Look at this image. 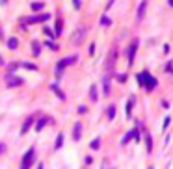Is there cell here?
I'll return each mask as SVG.
<instances>
[{"instance_id": "6da1fadb", "label": "cell", "mask_w": 173, "mask_h": 169, "mask_svg": "<svg viewBox=\"0 0 173 169\" xmlns=\"http://www.w3.org/2000/svg\"><path fill=\"white\" fill-rule=\"evenodd\" d=\"M34 160H36V149L30 147V149L26 151V154L23 156V160H20V167H30L32 164H34Z\"/></svg>"}, {"instance_id": "7a4b0ae2", "label": "cell", "mask_w": 173, "mask_h": 169, "mask_svg": "<svg viewBox=\"0 0 173 169\" xmlns=\"http://www.w3.org/2000/svg\"><path fill=\"white\" fill-rule=\"evenodd\" d=\"M86 32H88V28H86V26H78L77 30H74V35L71 37V43L73 45H80L82 41H84V37H86Z\"/></svg>"}, {"instance_id": "3957f363", "label": "cell", "mask_w": 173, "mask_h": 169, "mask_svg": "<svg viewBox=\"0 0 173 169\" xmlns=\"http://www.w3.org/2000/svg\"><path fill=\"white\" fill-rule=\"evenodd\" d=\"M23 78L17 76V75H11V72H8L6 75V86L8 88H19V86H23Z\"/></svg>"}, {"instance_id": "277c9868", "label": "cell", "mask_w": 173, "mask_h": 169, "mask_svg": "<svg viewBox=\"0 0 173 169\" xmlns=\"http://www.w3.org/2000/svg\"><path fill=\"white\" fill-rule=\"evenodd\" d=\"M136 50H138V41L134 39L132 43H131V47H128V50H127V60H128V65H132V63H134V54H136Z\"/></svg>"}, {"instance_id": "5b68a950", "label": "cell", "mask_w": 173, "mask_h": 169, "mask_svg": "<svg viewBox=\"0 0 173 169\" xmlns=\"http://www.w3.org/2000/svg\"><path fill=\"white\" fill-rule=\"evenodd\" d=\"M145 11H147V0H142L140 6H138V11H136V20H138V23H140V20H143Z\"/></svg>"}, {"instance_id": "8992f818", "label": "cell", "mask_w": 173, "mask_h": 169, "mask_svg": "<svg viewBox=\"0 0 173 169\" xmlns=\"http://www.w3.org/2000/svg\"><path fill=\"white\" fill-rule=\"evenodd\" d=\"M156 84H158V82H156V78H155V76H151L149 72L145 71V88H147V89H155V88H156Z\"/></svg>"}, {"instance_id": "52a82bcc", "label": "cell", "mask_w": 173, "mask_h": 169, "mask_svg": "<svg viewBox=\"0 0 173 169\" xmlns=\"http://www.w3.org/2000/svg\"><path fill=\"white\" fill-rule=\"evenodd\" d=\"M47 19H50V15H36V17H26V23L32 24V23H45Z\"/></svg>"}, {"instance_id": "ba28073f", "label": "cell", "mask_w": 173, "mask_h": 169, "mask_svg": "<svg viewBox=\"0 0 173 169\" xmlns=\"http://www.w3.org/2000/svg\"><path fill=\"white\" fill-rule=\"evenodd\" d=\"M82 136V123H74V128H73V140L78 141Z\"/></svg>"}, {"instance_id": "9c48e42d", "label": "cell", "mask_w": 173, "mask_h": 169, "mask_svg": "<svg viewBox=\"0 0 173 169\" xmlns=\"http://www.w3.org/2000/svg\"><path fill=\"white\" fill-rule=\"evenodd\" d=\"M102 95H110V76H104L102 78Z\"/></svg>"}, {"instance_id": "30bf717a", "label": "cell", "mask_w": 173, "mask_h": 169, "mask_svg": "<svg viewBox=\"0 0 173 169\" xmlns=\"http://www.w3.org/2000/svg\"><path fill=\"white\" fill-rule=\"evenodd\" d=\"M32 123H34V117H26V121L23 123V128H20V134H26L28 130H30V126H32Z\"/></svg>"}, {"instance_id": "8fae6325", "label": "cell", "mask_w": 173, "mask_h": 169, "mask_svg": "<svg viewBox=\"0 0 173 169\" xmlns=\"http://www.w3.org/2000/svg\"><path fill=\"white\" fill-rule=\"evenodd\" d=\"M115 56H117V50H115V48H112L110 58H108V69H114V65H115Z\"/></svg>"}, {"instance_id": "7c38bea8", "label": "cell", "mask_w": 173, "mask_h": 169, "mask_svg": "<svg viewBox=\"0 0 173 169\" xmlns=\"http://www.w3.org/2000/svg\"><path fill=\"white\" fill-rule=\"evenodd\" d=\"M8 47L11 48V50H15V48L19 47V41H17V37H9V39H8Z\"/></svg>"}, {"instance_id": "4fadbf2b", "label": "cell", "mask_w": 173, "mask_h": 169, "mask_svg": "<svg viewBox=\"0 0 173 169\" xmlns=\"http://www.w3.org/2000/svg\"><path fill=\"white\" fill-rule=\"evenodd\" d=\"M131 140H134V132H132V130H131V132H127V134H125V138L121 140V145H127V143H128V141H131Z\"/></svg>"}, {"instance_id": "5bb4252c", "label": "cell", "mask_w": 173, "mask_h": 169, "mask_svg": "<svg viewBox=\"0 0 173 169\" xmlns=\"http://www.w3.org/2000/svg\"><path fill=\"white\" fill-rule=\"evenodd\" d=\"M136 80H138L140 86H143V88H145V71H143V72H140V75H136Z\"/></svg>"}, {"instance_id": "9a60e30c", "label": "cell", "mask_w": 173, "mask_h": 169, "mask_svg": "<svg viewBox=\"0 0 173 169\" xmlns=\"http://www.w3.org/2000/svg\"><path fill=\"white\" fill-rule=\"evenodd\" d=\"M90 99H91L93 102L99 99V95H97V88H95V86H91V88H90Z\"/></svg>"}, {"instance_id": "2e32d148", "label": "cell", "mask_w": 173, "mask_h": 169, "mask_svg": "<svg viewBox=\"0 0 173 169\" xmlns=\"http://www.w3.org/2000/svg\"><path fill=\"white\" fill-rule=\"evenodd\" d=\"M61 145H63V134H58V138H56V143H54V149H60Z\"/></svg>"}, {"instance_id": "e0dca14e", "label": "cell", "mask_w": 173, "mask_h": 169, "mask_svg": "<svg viewBox=\"0 0 173 169\" xmlns=\"http://www.w3.org/2000/svg\"><path fill=\"white\" fill-rule=\"evenodd\" d=\"M134 97H131V100H128V104H127V115L128 117H131V113H132V104H134Z\"/></svg>"}, {"instance_id": "ac0fdd59", "label": "cell", "mask_w": 173, "mask_h": 169, "mask_svg": "<svg viewBox=\"0 0 173 169\" xmlns=\"http://www.w3.org/2000/svg\"><path fill=\"white\" fill-rule=\"evenodd\" d=\"M50 88H52L54 91H56V95H58V97H60V99H65V95H63V91H61V89H58V86H56V84H52V86H50Z\"/></svg>"}, {"instance_id": "d6986e66", "label": "cell", "mask_w": 173, "mask_h": 169, "mask_svg": "<svg viewBox=\"0 0 173 169\" xmlns=\"http://www.w3.org/2000/svg\"><path fill=\"white\" fill-rule=\"evenodd\" d=\"M115 117V106L112 104V106H108V119H114Z\"/></svg>"}, {"instance_id": "ffe728a7", "label": "cell", "mask_w": 173, "mask_h": 169, "mask_svg": "<svg viewBox=\"0 0 173 169\" xmlns=\"http://www.w3.org/2000/svg\"><path fill=\"white\" fill-rule=\"evenodd\" d=\"M145 145H147V152L153 151V140H151L149 136H145Z\"/></svg>"}, {"instance_id": "44dd1931", "label": "cell", "mask_w": 173, "mask_h": 169, "mask_svg": "<svg viewBox=\"0 0 173 169\" xmlns=\"http://www.w3.org/2000/svg\"><path fill=\"white\" fill-rule=\"evenodd\" d=\"M90 147H91V149H95V151H97V149H99V147H101V140H99V138H95V140H93V141L90 143Z\"/></svg>"}, {"instance_id": "7402d4cb", "label": "cell", "mask_w": 173, "mask_h": 169, "mask_svg": "<svg viewBox=\"0 0 173 169\" xmlns=\"http://www.w3.org/2000/svg\"><path fill=\"white\" fill-rule=\"evenodd\" d=\"M45 124H47V119H39V123L36 124V130H37V132H41V130H43V126H45Z\"/></svg>"}, {"instance_id": "603a6c76", "label": "cell", "mask_w": 173, "mask_h": 169, "mask_svg": "<svg viewBox=\"0 0 173 169\" xmlns=\"http://www.w3.org/2000/svg\"><path fill=\"white\" fill-rule=\"evenodd\" d=\"M20 67H26L30 71H37V65H34V63H20Z\"/></svg>"}, {"instance_id": "cb8c5ba5", "label": "cell", "mask_w": 173, "mask_h": 169, "mask_svg": "<svg viewBox=\"0 0 173 169\" xmlns=\"http://www.w3.org/2000/svg\"><path fill=\"white\" fill-rule=\"evenodd\" d=\"M43 6H45L43 2H34L32 4V9H34V11H39V9H43Z\"/></svg>"}, {"instance_id": "d4e9b609", "label": "cell", "mask_w": 173, "mask_h": 169, "mask_svg": "<svg viewBox=\"0 0 173 169\" xmlns=\"http://www.w3.org/2000/svg\"><path fill=\"white\" fill-rule=\"evenodd\" d=\"M101 24H102V26H106V24H112L110 17H106V15H104V17H101Z\"/></svg>"}, {"instance_id": "484cf974", "label": "cell", "mask_w": 173, "mask_h": 169, "mask_svg": "<svg viewBox=\"0 0 173 169\" xmlns=\"http://www.w3.org/2000/svg\"><path fill=\"white\" fill-rule=\"evenodd\" d=\"M54 32H56V35L61 34V20H56V28H54Z\"/></svg>"}, {"instance_id": "4316f807", "label": "cell", "mask_w": 173, "mask_h": 169, "mask_svg": "<svg viewBox=\"0 0 173 169\" xmlns=\"http://www.w3.org/2000/svg\"><path fill=\"white\" fill-rule=\"evenodd\" d=\"M47 47H49L50 50H58V48H60V47H58L56 43H52V41H47Z\"/></svg>"}, {"instance_id": "83f0119b", "label": "cell", "mask_w": 173, "mask_h": 169, "mask_svg": "<svg viewBox=\"0 0 173 169\" xmlns=\"http://www.w3.org/2000/svg\"><path fill=\"white\" fill-rule=\"evenodd\" d=\"M32 47H34V54L39 56V43H37V41H34V43H32Z\"/></svg>"}, {"instance_id": "f1b7e54d", "label": "cell", "mask_w": 173, "mask_h": 169, "mask_svg": "<svg viewBox=\"0 0 173 169\" xmlns=\"http://www.w3.org/2000/svg\"><path fill=\"white\" fill-rule=\"evenodd\" d=\"M117 82L125 84V82H127V75H117Z\"/></svg>"}, {"instance_id": "f546056e", "label": "cell", "mask_w": 173, "mask_h": 169, "mask_svg": "<svg viewBox=\"0 0 173 169\" xmlns=\"http://www.w3.org/2000/svg\"><path fill=\"white\" fill-rule=\"evenodd\" d=\"M132 132H134V140H136V141H140V136H142V134H140V130H138V128H134Z\"/></svg>"}, {"instance_id": "4dcf8cb0", "label": "cell", "mask_w": 173, "mask_h": 169, "mask_svg": "<svg viewBox=\"0 0 173 169\" xmlns=\"http://www.w3.org/2000/svg\"><path fill=\"white\" fill-rule=\"evenodd\" d=\"M45 34H47L49 37H56V34H52V30H50V28H45Z\"/></svg>"}, {"instance_id": "1f68e13d", "label": "cell", "mask_w": 173, "mask_h": 169, "mask_svg": "<svg viewBox=\"0 0 173 169\" xmlns=\"http://www.w3.org/2000/svg\"><path fill=\"white\" fill-rule=\"evenodd\" d=\"M169 123H171V119H169V115H168V117L164 119V124H162V126H164V128H168V126H169Z\"/></svg>"}, {"instance_id": "d6a6232c", "label": "cell", "mask_w": 173, "mask_h": 169, "mask_svg": "<svg viewBox=\"0 0 173 169\" xmlns=\"http://www.w3.org/2000/svg\"><path fill=\"white\" fill-rule=\"evenodd\" d=\"M73 2H74V8H77V9L82 6V4H80V0H73Z\"/></svg>"}, {"instance_id": "836d02e7", "label": "cell", "mask_w": 173, "mask_h": 169, "mask_svg": "<svg viewBox=\"0 0 173 169\" xmlns=\"http://www.w3.org/2000/svg\"><path fill=\"white\" fill-rule=\"evenodd\" d=\"M93 52H95V43L90 45V54H93Z\"/></svg>"}, {"instance_id": "e575fe53", "label": "cell", "mask_w": 173, "mask_h": 169, "mask_svg": "<svg viewBox=\"0 0 173 169\" xmlns=\"http://www.w3.org/2000/svg\"><path fill=\"white\" fill-rule=\"evenodd\" d=\"M4 151H6V145H4V143H0V154H2Z\"/></svg>"}, {"instance_id": "d590c367", "label": "cell", "mask_w": 173, "mask_h": 169, "mask_svg": "<svg viewBox=\"0 0 173 169\" xmlns=\"http://www.w3.org/2000/svg\"><path fill=\"white\" fill-rule=\"evenodd\" d=\"M112 4H114V0H110V2L106 4V9H110V8H112Z\"/></svg>"}, {"instance_id": "8d00e7d4", "label": "cell", "mask_w": 173, "mask_h": 169, "mask_svg": "<svg viewBox=\"0 0 173 169\" xmlns=\"http://www.w3.org/2000/svg\"><path fill=\"white\" fill-rule=\"evenodd\" d=\"M168 4H169V6H171V8H173V0H168Z\"/></svg>"}, {"instance_id": "74e56055", "label": "cell", "mask_w": 173, "mask_h": 169, "mask_svg": "<svg viewBox=\"0 0 173 169\" xmlns=\"http://www.w3.org/2000/svg\"><path fill=\"white\" fill-rule=\"evenodd\" d=\"M0 65H4V60H2V56H0Z\"/></svg>"}]
</instances>
